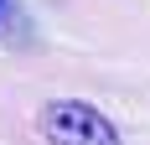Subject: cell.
<instances>
[{"mask_svg":"<svg viewBox=\"0 0 150 145\" xmlns=\"http://www.w3.org/2000/svg\"><path fill=\"white\" fill-rule=\"evenodd\" d=\"M0 11H5V0H0Z\"/></svg>","mask_w":150,"mask_h":145,"instance_id":"cell-2","label":"cell"},{"mask_svg":"<svg viewBox=\"0 0 150 145\" xmlns=\"http://www.w3.org/2000/svg\"><path fill=\"white\" fill-rule=\"evenodd\" d=\"M42 135L52 145H119L114 119L83 99H52L42 109Z\"/></svg>","mask_w":150,"mask_h":145,"instance_id":"cell-1","label":"cell"}]
</instances>
